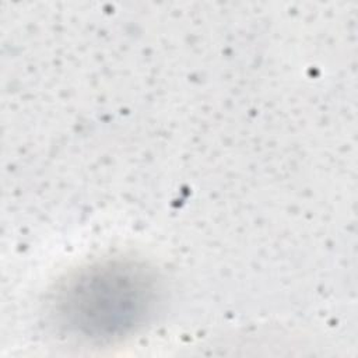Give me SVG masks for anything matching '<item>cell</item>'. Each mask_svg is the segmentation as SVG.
Returning <instances> with one entry per match:
<instances>
[{
  "label": "cell",
  "mask_w": 358,
  "mask_h": 358,
  "mask_svg": "<svg viewBox=\"0 0 358 358\" xmlns=\"http://www.w3.org/2000/svg\"><path fill=\"white\" fill-rule=\"evenodd\" d=\"M154 273L133 260H106L71 274L53 299L57 324L70 336L110 341L141 326L154 312Z\"/></svg>",
  "instance_id": "obj_1"
}]
</instances>
